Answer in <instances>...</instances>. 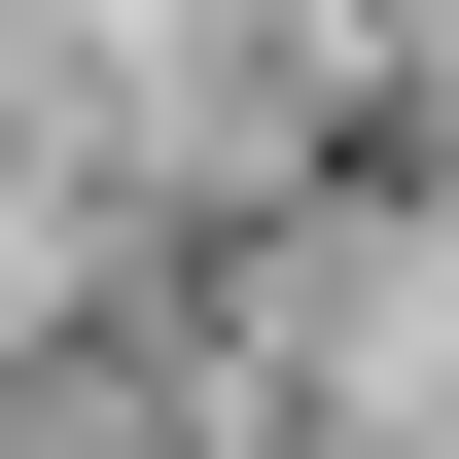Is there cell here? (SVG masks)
<instances>
[{"label": "cell", "mask_w": 459, "mask_h": 459, "mask_svg": "<svg viewBox=\"0 0 459 459\" xmlns=\"http://www.w3.org/2000/svg\"><path fill=\"white\" fill-rule=\"evenodd\" d=\"M353 459H459V212H424V283H353Z\"/></svg>", "instance_id": "cell-1"}]
</instances>
